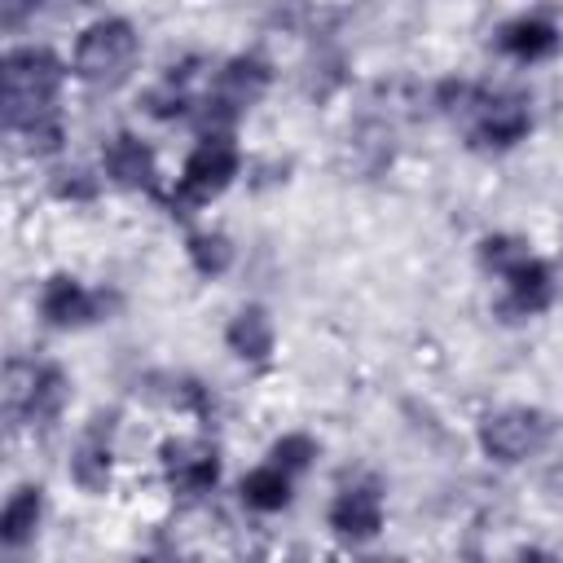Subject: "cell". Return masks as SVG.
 I'll list each match as a JSON object with an SVG mask.
<instances>
[{
	"instance_id": "6da1fadb",
	"label": "cell",
	"mask_w": 563,
	"mask_h": 563,
	"mask_svg": "<svg viewBox=\"0 0 563 563\" xmlns=\"http://www.w3.org/2000/svg\"><path fill=\"white\" fill-rule=\"evenodd\" d=\"M62 75H66V66L48 48L22 44V48L4 53V123L13 136H22L26 128L57 114Z\"/></svg>"
},
{
	"instance_id": "7a4b0ae2",
	"label": "cell",
	"mask_w": 563,
	"mask_h": 563,
	"mask_svg": "<svg viewBox=\"0 0 563 563\" xmlns=\"http://www.w3.org/2000/svg\"><path fill=\"white\" fill-rule=\"evenodd\" d=\"M136 53H141V40H136L132 22H123V18H97L92 26L79 31L75 53H70V70L84 84H92V88H119L132 75Z\"/></svg>"
},
{
	"instance_id": "3957f363",
	"label": "cell",
	"mask_w": 563,
	"mask_h": 563,
	"mask_svg": "<svg viewBox=\"0 0 563 563\" xmlns=\"http://www.w3.org/2000/svg\"><path fill=\"white\" fill-rule=\"evenodd\" d=\"M66 374L44 361H9L4 413L13 427H48L66 405Z\"/></svg>"
},
{
	"instance_id": "277c9868",
	"label": "cell",
	"mask_w": 563,
	"mask_h": 563,
	"mask_svg": "<svg viewBox=\"0 0 563 563\" xmlns=\"http://www.w3.org/2000/svg\"><path fill=\"white\" fill-rule=\"evenodd\" d=\"M238 145L229 132H202V141L194 145V154L185 158V172L176 180V194H172V207H202L211 202L233 176H238Z\"/></svg>"
},
{
	"instance_id": "5b68a950",
	"label": "cell",
	"mask_w": 563,
	"mask_h": 563,
	"mask_svg": "<svg viewBox=\"0 0 563 563\" xmlns=\"http://www.w3.org/2000/svg\"><path fill=\"white\" fill-rule=\"evenodd\" d=\"M554 435V418L541 413V409H528V405H515V409H497L479 422V449L493 457V462H523V457H537Z\"/></svg>"
},
{
	"instance_id": "8992f818",
	"label": "cell",
	"mask_w": 563,
	"mask_h": 563,
	"mask_svg": "<svg viewBox=\"0 0 563 563\" xmlns=\"http://www.w3.org/2000/svg\"><path fill=\"white\" fill-rule=\"evenodd\" d=\"M264 88H268V66L255 57H233L207 92V132H229V123L246 106H255L264 97Z\"/></svg>"
},
{
	"instance_id": "52a82bcc",
	"label": "cell",
	"mask_w": 563,
	"mask_h": 563,
	"mask_svg": "<svg viewBox=\"0 0 563 563\" xmlns=\"http://www.w3.org/2000/svg\"><path fill=\"white\" fill-rule=\"evenodd\" d=\"M462 119H471V136L479 145H493V150H506V145L523 141V132L532 128L528 106L519 97H501V92H484V88L475 92V101Z\"/></svg>"
},
{
	"instance_id": "ba28073f",
	"label": "cell",
	"mask_w": 563,
	"mask_h": 563,
	"mask_svg": "<svg viewBox=\"0 0 563 563\" xmlns=\"http://www.w3.org/2000/svg\"><path fill=\"white\" fill-rule=\"evenodd\" d=\"M106 308H110V299H106L101 290H88L79 277H66V273L48 277L44 290H40V317H44L48 325H57V330L88 325V321H97Z\"/></svg>"
},
{
	"instance_id": "9c48e42d",
	"label": "cell",
	"mask_w": 563,
	"mask_h": 563,
	"mask_svg": "<svg viewBox=\"0 0 563 563\" xmlns=\"http://www.w3.org/2000/svg\"><path fill=\"white\" fill-rule=\"evenodd\" d=\"M163 471L176 493H207L220 479V457L207 440H172L163 449Z\"/></svg>"
},
{
	"instance_id": "30bf717a",
	"label": "cell",
	"mask_w": 563,
	"mask_h": 563,
	"mask_svg": "<svg viewBox=\"0 0 563 563\" xmlns=\"http://www.w3.org/2000/svg\"><path fill=\"white\" fill-rule=\"evenodd\" d=\"M330 528L352 541H369L383 528V497L369 484H352L330 501Z\"/></svg>"
},
{
	"instance_id": "8fae6325",
	"label": "cell",
	"mask_w": 563,
	"mask_h": 563,
	"mask_svg": "<svg viewBox=\"0 0 563 563\" xmlns=\"http://www.w3.org/2000/svg\"><path fill=\"white\" fill-rule=\"evenodd\" d=\"M501 282H506V308L519 312V317H537L554 299V277H550V268L537 255L519 260Z\"/></svg>"
},
{
	"instance_id": "7c38bea8",
	"label": "cell",
	"mask_w": 563,
	"mask_h": 563,
	"mask_svg": "<svg viewBox=\"0 0 563 563\" xmlns=\"http://www.w3.org/2000/svg\"><path fill=\"white\" fill-rule=\"evenodd\" d=\"M101 172H106L114 185H123V189H150V185H154V154H150V145L136 141L132 132H119V136L106 145V154H101Z\"/></svg>"
},
{
	"instance_id": "4fadbf2b",
	"label": "cell",
	"mask_w": 563,
	"mask_h": 563,
	"mask_svg": "<svg viewBox=\"0 0 563 563\" xmlns=\"http://www.w3.org/2000/svg\"><path fill=\"white\" fill-rule=\"evenodd\" d=\"M273 339H277V330H273V317L264 312V308H242L233 321H229V330H224V343L242 356V361H268V352H273Z\"/></svg>"
},
{
	"instance_id": "5bb4252c",
	"label": "cell",
	"mask_w": 563,
	"mask_h": 563,
	"mask_svg": "<svg viewBox=\"0 0 563 563\" xmlns=\"http://www.w3.org/2000/svg\"><path fill=\"white\" fill-rule=\"evenodd\" d=\"M510 57L519 62H541L550 53H559V26L545 22V18H519L510 26H501V40H497Z\"/></svg>"
},
{
	"instance_id": "9a60e30c",
	"label": "cell",
	"mask_w": 563,
	"mask_h": 563,
	"mask_svg": "<svg viewBox=\"0 0 563 563\" xmlns=\"http://www.w3.org/2000/svg\"><path fill=\"white\" fill-rule=\"evenodd\" d=\"M106 418H97V427L79 440V449H75V457H70V475H75V484L79 488H88V493H101L106 484H110V440H106Z\"/></svg>"
},
{
	"instance_id": "2e32d148",
	"label": "cell",
	"mask_w": 563,
	"mask_h": 563,
	"mask_svg": "<svg viewBox=\"0 0 563 563\" xmlns=\"http://www.w3.org/2000/svg\"><path fill=\"white\" fill-rule=\"evenodd\" d=\"M40 510H44L40 488H35V484H22V488L4 501V510H0V541H4L9 550L26 545V541L35 537V528H40Z\"/></svg>"
},
{
	"instance_id": "e0dca14e",
	"label": "cell",
	"mask_w": 563,
	"mask_h": 563,
	"mask_svg": "<svg viewBox=\"0 0 563 563\" xmlns=\"http://www.w3.org/2000/svg\"><path fill=\"white\" fill-rule=\"evenodd\" d=\"M242 501L251 506V510H282L286 501H290V471L286 466H277V462H264V466H255L246 479H242Z\"/></svg>"
},
{
	"instance_id": "ac0fdd59",
	"label": "cell",
	"mask_w": 563,
	"mask_h": 563,
	"mask_svg": "<svg viewBox=\"0 0 563 563\" xmlns=\"http://www.w3.org/2000/svg\"><path fill=\"white\" fill-rule=\"evenodd\" d=\"M189 264H194L202 277L229 273V264H233L229 238H224V233H194V238H189Z\"/></svg>"
},
{
	"instance_id": "d6986e66",
	"label": "cell",
	"mask_w": 563,
	"mask_h": 563,
	"mask_svg": "<svg viewBox=\"0 0 563 563\" xmlns=\"http://www.w3.org/2000/svg\"><path fill=\"white\" fill-rule=\"evenodd\" d=\"M532 251H528V242H519V238H506V233H497V238H484L479 242V260H484V268H493L497 277H506L519 260H528Z\"/></svg>"
},
{
	"instance_id": "ffe728a7",
	"label": "cell",
	"mask_w": 563,
	"mask_h": 563,
	"mask_svg": "<svg viewBox=\"0 0 563 563\" xmlns=\"http://www.w3.org/2000/svg\"><path fill=\"white\" fill-rule=\"evenodd\" d=\"M312 457H317V444H312V435H299V431L282 435V440L273 444V453H268V462L286 466L290 475H295V471H303V466H308Z\"/></svg>"
},
{
	"instance_id": "44dd1931",
	"label": "cell",
	"mask_w": 563,
	"mask_h": 563,
	"mask_svg": "<svg viewBox=\"0 0 563 563\" xmlns=\"http://www.w3.org/2000/svg\"><path fill=\"white\" fill-rule=\"evenodd\" d=\"M84 176H88V172H75V180H62V185H57V194H62V198H92V194H97V185H92V180H84Z\"/></svg>"
}]
</instances>
